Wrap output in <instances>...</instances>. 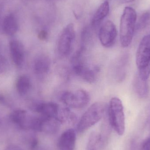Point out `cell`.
Masks as SVG:
<instances>
[{
  "label": "cell",
  "instance_id": "cell-2",
  "mask_svg": "<svg viewBox=\"0 0 150 150\" xmlns=\"http://www.w3.org/2000/svg\"><path fill=\"white\" fill-rule=\"evenodd\" d=\"M108 113L112 127L119 135H122L125 130V114L122 102L119 98L114 97L110 100Z\"/></svg>",
  "mask_w": 150,
  "mask_h": 150
},
{
  "label": "cell",
  "instance_id": "cell-5",
  "mask_svg": "<svg viewBox=\"0 0 150 150\" xmlns=\"http://www.w3.org/2000/svg\"><path fill=\"white\" fill-rule=\"evenodd\" d=\"M75 38L74 25L69 24L63 29L58 40L57 50L61 56L66 57L70 54L74 47Z\"/></svg>",
  "mask_w": 150,
  "mask_h": 150
},
{
  "label": "cell",
  "instance_id": "cell-14",
  "mask_svg": "<svg viewBox=\"0 0 150 150\" xmlns=\"http://www.w3.org/2000/svg\"><path fill=\"white\" fill-rule=\"evenodd\" d=\"M4 31L7 35L11 36L17 31L18 24L16 19L13 15L7 16L4 19L2 24Z\"/></svg>",
  "mask_w": 150,
  "mask_h": 150
},
{
  "label": "cell",
  "instance_id": "cell-25",
  "mask_svg": "<svg viewBox=\"0 0 150 150\" xmlns=\"http://www.w3.org/2000/svg\"><path fill=\"white\" fill-rule=\"evenodd\" d=\"M118 1L122 4H127L133 2L135 0H118Z\"/></svg>",
  "mask_w": 150,
  "mask_h": 150
},
{
  "label": "cell",
  "instance_id": "cell-13",
  "mask_svg": "<svg viewBox=\"0 0 150 150\" xmlns=\"http://www.w3.org/2000/svg\"><path fill=\"white\" fill-rule=\"evenodd\" d=\"M10 49L15 64L17 66H21L24 59V50L23 45L18 40H11L10 43Z\"/></svg>",
  "mask_w": 150,
  "mask_h": 150
},
{
  "label": "cell",
  "instance_id": "cell-17",
  "mask_svg": "<svg viewBox=\"0 0 150 150\" xmlns=\"http://www.w3.org/2000/svg\"><path fill=\"white\" fill-rule=\"evenodd\" d=\"M136 30L137 31L150 32V7L139 18L136 23Z\"/></svg>",
  "mask_w": 150,
  "mask_h": 150
},
{
  "label": "cell",
  "instance_id": "cell-18",
  "mask_svg": "<svg viewBox=\"0 0 150 150\" xmlns=\"http://www.w3.org/2000/svg\"><path fill=\"white\" fill-rule=\"evenodd\" d=\"M30 87V80L27 76H21L18 79L16 83L17 89L21 94H24L28 92Z\"/></svg>",
  "mask_w": 150,
  "mask_h": 150
},
{
  "label": "cell",
  "instance_id": "cell-6",
  "mask_svg": "<svg viewBox=\"0 0 150 150\" xmlns=\"http://www.w3.org/2000/svg\"><path fill=\"white\" fill-rule=\"evenodd\" d=\"M117 36L116 26L112 21H106L100 27L99 31V38L104 47L108 48L113 46L116 41Z\"/></svg>",
  "mask_w": 150,
  "mask_h": 150
},
{
  "label": "cell",
  "instance_id": "cell-3",
  "mask_svg": "<svg viewBox=\"0 0 150 150\" xmlns=\"http://www.w3.org/2000/svg\"><path fill=\"white\" fill-rule=\"evenodd\" d=\"M105 110V104L104 102L93 103L80 118L77 125V131L83 133L98 123L104 116Z\"/></svg>",
  "mask_w": 150,
  "mask_h": 150
},
{
  "label": "cell",
  "instance_id": "cell-4",
  "mask_svg": "<svg viewBox=\"0 0 150 150\" xmlns=\"http://www.w3.org/2000/svg\"><path fill=\"white\" fill-rule=\"evenodd\" d=\"M60 98L66 105L76 109H80L86 106L90 99L88 93L82 89L65 92L62 94Z\"/></svg>",
  "mask_w": 150,
  "mask_h": 150
},
{
  "label": "cell",
  "instance_id": "cell-20",
  "mask_svg": "<svg viewBox=\"0 0 150 150\" xmlns=\"http://www.w3.org/2000/svg\"><path fill=\"white\" fill-rule=\"evenodd\" d=\"M140 150H150V137L143 142Z\"/></svg>",
  "mask_w": 150,
  "mask_h": 150
},
{
  "label": "cell",
  "instance_id": "cell-12",
  "mask_svg": "<svg viewBox=\"0 0 150 150\" xmlns=\"http://www.w3.org/2000/svg\"><path fill=\"white\" fill-rule=\"evenodd\" d=\"M99 71L98 67H89L85 64L79 69L76 75L87 83H93L97 81Z\"/></svg>",
  "mask_w": 150,
  "mask_h": 150
},
{
  "label": "cell",
  "instance_id": "cell-16",
  "mask_svg": "<svg viewBox=\"0 0 150 150\" xmlns=\"http://www.w3.org/2000/svg\"><path fill=\"white\" fill-rule=\"evenodd\" d=\"M134 88L135 91L140 98H145L149 94V88L147 81L142 80L138 75L134 79Z\"/></svg>",
  "mask_w": 150,
  "mask_h": 150
},
{
  "label": "cell",
  "instance_id": "cell-1",
  "mask_svg": "<svg viewBox=\"0 0 150 150\" xmlns=\"http://www.w3.org/2000/svg\"><path fill=\"white\" fill-rule=\"evenodd\" d=\"M137 14L131 7H126L121 18L120 23V40L123 47H128L133 40L136 30Z\"/></svg>",
  "mask_w": 150,
  "mask_h": 150
},
{
  "label": "cell",
  "instance_id": "cell-27",
  "mask_svg": "<svg viewBox=\"0 0 150 150\" xmlns=\"http://www.w3.org/2000/svg\"><path fill=\"white\" fill-rule=\"evenodd\" d=\"M4 101H5V99H4V98L2 96L0 95V102L4 103Z\"/></svg>",
  "mask_w": 150,
  "mask_h": 150
},
{
  "label": "cell",
  "instance_id": "cell-21",
  "mask_svg": "<svg viewBox=\"0 0 150 150\" xmlns=\"http://www.w3.org/2000/svg\"><path fill=\"white\" fill-rule=\"evenodd\" d=\"M6 67V62L5 59L0 54V74L5 70Z\"/></svg>",
  "mask_w": 150,
  "mask_h": 150
},
{
  "label": "cell",
  "instance_id": "cell-11",
  "mask_svg": "<svg viewBox=\"0 0 150 150\" xmlns=\"http://www.w3.org/2000/svg\"><path fill=\"white\" fill-rule=\"evenodd\" d=\"M51 66V59L49 56L46 54H40L34 61V72L39 76L46 75L50 71Z\"/></svg>",
  "mask_w": 150,
  "mask_h": 150
},
{
  "label": "cell",
  "instance_id": "cell-19",
  "mask_svg": "<svg viewBox=\"0 0 150 150\" xmlns=\"http://www.w3.org/2000/svg\"><path fill=\"white\" fill-rule=\"evenodd\" d=\"M137 75L142 80L148 81L150 76V63L145 67L138 69Z\"/></svg>",
  "mask_w": 150,
  "mask_h": 150
},
{
  "label": "cell",
  "instance_id": "cell-26",
  "mask_svg": "<svg viewBox=\"0 0 150 150\" xmlns=\"http://www.w3.org/2000/svg\"><path fill=\"white\" fill-rule=\"evenodd\" d=\"M33 150H48L46 149L43 148V147H40L39 146H38L36 149H34Z\"/></svg>",
  "mask_w": 150,
  "mask_h": 150
},
{
  "label": "cell",
  "instance_id": "cell-10",
  "mask_svg": "<svg viewBox=\"0 0 150 150\" xmlns=\"http://www.w3.org/2000/svg\"><path fill=\"white\" fill-rule=\"evenodd\" d=\"M40 132L47 134H54L59 129L62 122L57 117H43L40 116Z\"/></svg>",
  "mask_w": 150,
  "mask_h": 150
},
{
  "label": "cell",
  "instance_id": "cell-7",
  "mask_svg": "<svg viewBox=\"0 0 150 150\" xmlns=\"http://www.w3.org/2000/svg\"><path fill=\"white\" fill-rule=\"evenodd\" d=\"M138 69L145 67L150 63V34L144 36L141 40L136 56Z\"/></svg>",
  "mask_w": 150,
  "mask_h": 150
},
{
  "label": "cell",
  "instance_id": "cell-8",
  "mask_svg": "<svg viewBox=\"0 0 150 150\" xmlns=\"http://www.w3.org/2000/svg\"><path fill=\"white\" fill-rule=\"evenodd\" d=\"M76 134L73 129L64 131L58 142V150H74L76 147Z\"/></svg>",
  "mask_w": 150,
  "mask_h": 150
},
{
  "label": "cell",
  "instance_id": "cell-9",
  "mask_svg": "<svg viewBox=\"0 0 150 150\" xmlns=\"http://www.w3.org/2000/svg\"><path fill=\"white\" fill-rule=\"evenodd\" d=\"M59 109V105L52 102L39 103L34 108L35 112L43 117H57Z\"/></svg>",
  "mask_w": 150,
  "mask_h": 150
},
{
  "label": "cell",
  "instance_id": "cell-23",
  "mask_svg": "<svg viewBox=\"0 0 150 150\" xmlns=\"http://www.w3.org/2000/svg\"><path fill=\"white\" fill-rule=\"evenodd\" d=\"M5 150H23L22 148L16 144H10L6 147Z\"/></svg>",
  "mask_w": 150,
  "mask_h": 150
},
{
  "label": "cell",
  "instance_id": "cell-22",
  "mask_svg": "<svg viewBox=\"0 0 150 150\" xmlns=\"http://www.w3.org/2000/svg\"><path fill=\"white\" fill-rule=\"evenodd\" d=\"M39 39L40 40H45L47 39L48 37V33L45 30H41L40 32L38 35Z\"/></svg>",
  "mask_w": 150,
  "mask_h": 150
},
{
  "label": "cell",
  "instance_id": "cell-15",
  "mask_svg": "<svg viewBox=\"0 0 150 150\" xmlns=\"http://www.w3.org/2000/svg\"><path fill=\"white\" fill-rule=\"evenodd\" d=\"M109 11V5L108 2H104L99 7L92 19V25H98L108 15Z\"/></svg>",
  "mask_w": 150,
  "mask_h": 150
},
{
  "label": "cell",
  "instance_id": "cell-24",
  "mask_svg": "<svg viewBox=\"0 0 150 150\" xmlns=\"http://www.w3.org/2000/svg\"><path fill=\"white\" fill-rule=\"evenodd\" d=\"M130 150H136V143L134 140H133L130 144Z\"/></svg>",
  "mask_w": 150,
  "mask_h": 150
}]
</instances>
